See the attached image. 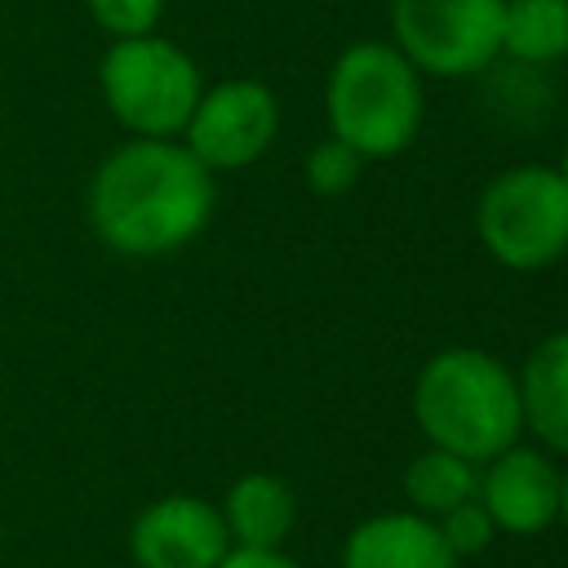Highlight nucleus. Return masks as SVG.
<instances>
[{"label":"nucleus","instance_id":"2","mask_svg":"<svg viewBox=\"0 0 568 568\" xmlns=\"http://www.w3.org/2000/svg\"><path fill=\"white\" fill-rule=\"evenodd\" d=\"M413 417L435 448L479 466L506 453L524 430L519 382L497 355L448 346L422 364L413 382Z\"/></svg>","mask_w":568,"mask_h":568},{"label":"nucleus","instance_id":"19","mask_svg":"<svg viewBox=\"0 0 568 568\" xmlns=\"http://www.w3.org/2000/svg\"><path fill=\"white\" fill-rule=\"evenodd\" d=\"M559 519L568 524V470L559 475Z\"/></svg>","mask_w":568,"mask_h":568},{"label":"nucleus","instance_id":"9","mask_svg":"<svg viewBox=\"0 0 568 568\" xmlns=\"http://www.w3.org/2000/svg\"><path fill=\"white\" fill-rule=\"evenodd\" d=\"M475 497L497 524V532L532 537L559 519V470L546 453L510 444L506 453L484 462Z\"/></svg>","mask_w":568,"mask_h":568},{"label":"nucleus","instance_id":"11","mask_svg":"<svg viewBox=\"0 0 568 568\" xmlns=\"http://www.w3.org/2000/svg\"><path fill=\"white\" fill-rule=\"evenodd\" d=\"M519 408L524 426L550 448L568 457V333H550L519 368Z\"/></svg>","mask_w":568,"mask_h":568},{"label":"nucleus","instance_id":"13","mask_svg":"<svg viewBox=\"0 0 568 568\" xmlns=\"http://www.w3.org/2000/svg\"><path fill=\"white\" fill-rule=\"evenodd\" d=\"M501 53L524 67L568 58V0H501Z\"/></svg>","mask_w":568,"mask_h":568},{"label":"nucleus","instance_id":"5","mask_svg":"<svg viewBox=\"0 0 568 568\" xmlns=\"http://www.w3.org/2000/svg\"><path fill=\"white\" fill-rule=\"evenodd\" d=\"M475 231L506 271H541L568 253V182L546 164L497 173L475 204Z\"/></svg>","mask_w":568,"mask_h":568},{"label":"nucleus","instance_id":"12","mask_svg":"<svg viewBox=\"0 0 568 568\" xmlns=\"http://www.w3.org/2000/svg\"><path fill=\"white\" fill-rule=\"evenodd\" d=\"M217 510L231 532V546H262V550H275L293 532V519H297V501H293L288 484L271 470L240 475L226 488Z\"/></svg>","mask_w":568,"mask_h":568},{"label":"nucleus","instance_id":"17","mask_svg":"<svg viewBox=\"0 0 568 568\" xmlns=\"http://www.w3.org/2000/svg\"><path fill=\"white\" fill-rule=\"evenodd\" d=\"M84 9L111 40L151 36L164 18V0H84Z\"/></svg>","mask_w":568,"mask_h":568},{"label":"nucleus","instance_id":"8","mask_svg":"<svg viewBox=\"0 0 568 568\" xmlns=\"http://www.w3.org/2000/svg\"><path fill=\"white\" fill-rule=\"evenodd\" d=\"M231 550L222 510L191 493H169L142 506L129 524V555L138 568H217Z\"/></svg>","mask_w":568,"mask_h":568},{"label":"nucleus","instance_id":"16","mask_svg":"<svg viewBox=\"0 0 568 568\" xmlns=\"http://www.w3.org/2000/svg\"><path fill=\"white\" fill-rule=\"evenodd\" d=\"M435 528H439L444 546H448L457 559H470V555L488 550V541L497 537V524L488 519V510L479 506V497H470V501L453 506L448 515H439V519H435Z\"/></svg>","mask_w":568,"mask_h":568},{"label":"nucleus","instance_id":"6","mask_svg":"<svg viewBox=\"0 0 568 568\" xmlns=\"http://www.w3.org/2000/svg\"><path fill=\"white\" fill-rule=\"evenodd\" d=\"M390 31L422 75H479L501 53V0H390Z\"/></svg>","mask_w":568,"mask_h":568},{"label":"nucleus","instance_id":"18","mask_svg":"<svg viewBox=\"0 0 568 568\" xmlns=\"http://www.w3.org/2000/svg\"><path fill=\"white\" fill-rule=\"evenodd\" d=\"M217 568H302V564L288 559L280 546H275V550H262V546H231Z\"/></svg>","mask_w":568,"mask_h":568},{"label":"nucleus","instance_id":"3","mask_svg":"<svg viewBox=\"0 0 568 568\" xmlns=\"http://www.w3.org/2000/svg\"><path fill=\"white\" fill-rule=\"evenodd\" d=\"M328 129L364 160L408 151L426 120L422 71L382 40H359L337 53L324 84Z\"/></svg>","mask_w":568,"mask_h":568},{"label":"nucleus","instance_id":"10","mask_svg":"<svg viewBox=\"0 0 568 568\" xmlns=\"http://www.w3.org/2000/svg\"><path fill=\"white\" fill-rule=\"evenodd\" d=\"M342 568H457L430 515L386 510L351 528L342 546Z\"/></svg>","mask_w":568,"mask_h":568},{"label":"nucleus","instance_id":"15","mask_svg":"<svg viewBox=\"0 0 568 568\" xmlns=\"http://www.w3.org/2000/svg\"><path fill=\"white\" fill-rule=\"evenodd\" d=\"M359 169H364V155L359 151H351L342 138H324V142H315L311 151H306V164H302V173H306V186L315 191V195H346L355 182H359Z\"/></svg>","mask_w":568,"mask_h":568},{"label":"nucleus","instance_id":"7","mask_svg":"<svg viewBox=\"0 0 568 568\" xmlns=\"http://www.w3.org/2000/svg\"><path fill=\"white\" fill-rule=\"evenodd\" d=\"M280 133V102L262 80H222L200 93L182 142L209 169H244L271 151Z\"/></svg>","mask_w":568,"mask_h":568},{"label":"nucleus","instance_id":"14","mask_svg":"<svg viewBox=\"0 0 568 568\" xmlns=\"http://www.w3.org/2000/svg\"><path fill=\"white\" fill-rule=\"evenodd\" d=\"M475 488H479L475 462H466L448 448H435V444L426 453H417L404 470V493L417 515H448L453 506L470 501Z\"/></svg>","mask_w":568,"mask_h":568},{"label":"nucleus","instance_id":"4","mask_svg":"<svg viewBox=\"0 0 568 568\" xmlns=\"http://www.w3.org/2000/svg\"><path fill=\"white\" fill-rule=\"evenodd\" d=\"M98 84L106 111L133 138H178L204 93L195 58L155 31L111 40L98 67Z\"/></svg>","mask_w":568,"mask_h":568},{"label":"nucleus","instance_id":"20","mask_svg":"<svg viewBox=\"0 0 568 568\" xmlns=\"http://www.w3.org/2000/svg\"><path fill=\"white\" fill-rule=\"evenodd\" d=\"M555 169H559V178L568 182V146H564V155H559V164H555Z\"/></svg>","mask_w":568,"mask_h":568},{"label":"nucleus","instance_id":"1","mask_svg":"<svg viewBox=\"0 0 568 568\" xmlns=\"http://www.w3.org/2000/svg\"><path fill=\"white\" fill-rule=\"evenodd\" d=\"M213 173L173 138H133L89 178V226L120 257L186 248L213 217Z\"/></svg>","mask_w":568,"mask_h":568}]
</instances>
